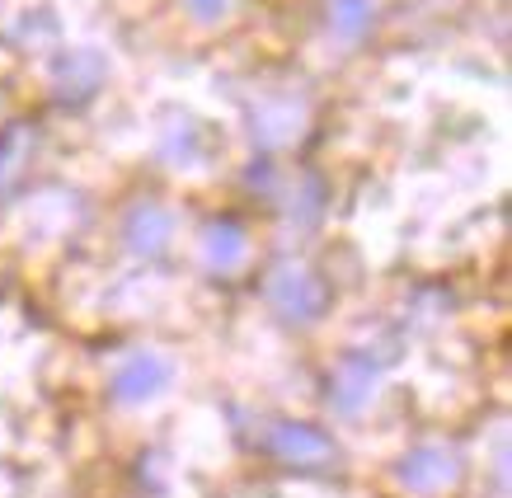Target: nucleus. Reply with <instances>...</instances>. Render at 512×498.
<instances>
[{"instance_id":"20e7f679","label":"nucleus","mask_w":512,"mask_h":498,"mask_svg":"<svg viewBox=\"0 0 512 498\" xmlns=\"http://www.w3.org/2000/svg\"><path fill=\"white\" fill-rule=\"evenodd\" d=\"M268 442H273V452H278L282 461H292V466H320V461L334 456V442H329L320 428H311V423H278Z\"/></svg>"},{"instance_id":"7ed1b4c3","label":"nucleus","mask_w":512,"mask_h":498,"mask_svg":"<svg viewBox=\"0 0 512 498\" xmlns=\"http://www.w3.org/2000/svg\"><path fill=\"white\" fill-rule=\"evenodd\" d=\"M456 475H461V466H456V456L447 447H419V452H409L400 461V484L414 489V494H437V489L456 484Z\"/></svg>"},{"instance_id":"6e6552de","label":"nucleus","mask_w":512,"mask_h":498,"mask_svg":"<svg viewBox=\"0 0 512 498\" xmlns=\"http://www.w3.org/2000/svg\"><path fill=\"white\" fill-rule=\"evenodd\" d=\"M367 395H372V372H367L362 362H348V367L339 372V381H334V405L353 414Z\"/></svg>"},{"instance_id":"1a4fd4ad","label":"nucleus","mask_w":512,"mask_h":498,"mask_svg":"<svg viewBox=\"0 0 512 498\" xmlns=\"http://www.w3.org/2000/svg\"><path fill=\"white\" fill-rule=\"evenodd\" d=\"M188 5H193V15L198 19H217L221 10H226V0H188Z\"/></svg>"},{"instance_id":"f03ea898","label":"nucleus","mask_w":512,"mask_h":498,"mask_svg":"<svg viewBox=\"0 0 512 498\" xmlns=\"http://www.w3.org/2000/svg\"><path fill=\"white\" fill-rule=\"evenodd\" d=\"M170 376H174V367L160 353H137L113 376V400L118 405H146V400H156L160 390L170 386Z\"/></svg>"},{"instance_id":"f257e3e1","label":"nucleus","mask_w":512,"mask_h":498,"mask_svg":"<svg viewBox=\"0 0 512 498\" xmlns=\"http://www.w3.org/2000/svg\"><path fill=\"white\" fill-rule=\"evenodd\" d=\"M268 301H273V311H278V315L311 325V320H320V315H325L329 292H325V282L315 278L311 268L278 264V268H273V278H268Z\"/></svg>"},{"instance_id":"39448f33","label":"nucleus","mask_w":512,"mask_h":498,"mask_svg":"<svg viewBox=\"0 0 512 498\" xmlns=\"http://www.w3.org/2000/svg\"><path fill=\"white\" fill-rule=\"evenodd\" d=\"M123 235H127V245H132V254H160V249L170 245L174 221L160 203H137L127 212Z\"/></svg>"},{"instance_id":"0eeeda50","label":"nucleus","mask_w":512,"mask_h":498,"mask_svg":"<svg viewBox=\"0 0 512 498\" xmlns=\"http://www.w3.org/2000/svg\"><path fill=\"white\" fill-rule=\"evenodd\" d=\"M372 15H376V0H329V24L343 38H362L372 29Z\"/></svg>"},{"instance_id":"423d86ee","label":"nucleus","mask_w":512,"mask_h":498,"mask_svg":"<svg viewBox=\"0 0 512 498\" xmlns=\"http://www.w3.org/2000/svg\"><path fill=\"white\" fill-rule=\"evenodd\" d=\"M202 249H207V264L212 268H240V259H245V231L235 221H212L202 231Z\"/></svg>"}]
</instances>
